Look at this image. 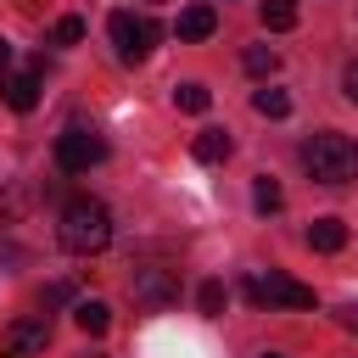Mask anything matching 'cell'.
<instances>
[{"label":"cell","instance_id":"cell-1","mask_svg":"<svg viewBox=\"0 0 358 358\" xmlns=\"http://www.w3.org/2000/svg\"><path fill=\"white\" fill-rule=\"evenodd\" d=\"M56 241H62L67 252L90 257V252H101V246L112 241V213H106L95 196H73V201L62 207V218H56Z\"/></svg>","mask_w":358,"mask_h":358},{"label":"cell","instance_id":"cell-2","mask_svg":"<svg viewBox=\"0 0 358 358\" xmlns=\"http://www.w3.org/2000/svg\"><path fill=\"white\" fill-rule=\"evenodd\" d=\"M302 168L319 185H347V179H358V145L336 129H319V134L302 140Z\"/></svg>","mask_w":358,"mask_h":358},{"label":"cell","instance_id":"cell-3","mask_svg":"<svg viewBox=\"0 0 358 358\" xmlns=\"http://www.w3.org/2000/svg\"><path fill=\"white\" fill-rule=\"evenodd\" d=\"M246 296L257 308H313V285L280 274V268H252L246 274Z\"/></svg>","mask_w":358,"mask_h":358},{"label":"cell","instance_id":"cell-4","mask_svg":"<svg viewBox=\"0 0 358 358\" xmlns=\"http://www.w3.org/2000/svg\"><path fill=\"white\" fill-rule=\"evenodd\" d=\"M106 34H112V45H117V62H145L151 56V45L162 39V28L151 22V17H134V11H112V22H106Z\"/></svg>","mask_w":358,"mask_h":358},{"label":"cell","instance_id":"cell-5","mask_svg":"<svg viewBox=\"0 0 358 358\" xmlns=\"http://www.w3.org/2000/svg\"><path fill=\"white\" fill-rule=\"evenodd\" d=\"M95 162H106V140L90 129H62L56 134V168L62 173H90Z\"/></svg>","mask_w":358,"mask_h":358},{"label":"cell","instance_id":"cell-6","mask_svg":"<svg viewBox=\"0 0 358 358\" xmlns=\"http://www.w3.org/2000/svg\"><path fill=\"white\" fill-rule=\"evenodd\" d=\"M129 291H134V302H145V308H168V302L179 296V280H173L168 268H134V274H129Z\"/></svg>","mask_w":358,"mask_h":358},{"label":"cell","instance_id":"cell-7","mask_svg":"<svg viewBox=\"0 0 358 358\" xmlns=\"http://www.w3.org/2000/svg\"><path fill=\"white\" fill-rule=\"evenodd\" d=\"M45 341H50V324L45 319H17V324H6L0 352L6 358H28V352H45Z\"/></svg>","mask_w":358,"mask_h":358},{"label":"cell","instance_id":"cell-8","mask_svg":"<svg viewBox=\"0 0 358 358\" xmlns=\"http://www.w3.org/2000/svg\"><path fill=\"white\" fill-rule=\"evenodd\" d=\"M0 101L11 106V112H34V101H39V78L34 73H0Z\"/></svg>","mask_w":358,"mask_h":358},{"label":"cell","instance_id":"cell-9","mask_svg":"<svg viewBox=\"0 0 358 358\" xmlns=\"http://www.w3.org/2000/svg\"><path fill=\"white\" fill-rule=\"evenodd\" d=\"M213 28H218V11H213V6H185V11H179V22H173V34H179V39H207Z\"/></svg>","mask_w":358,"mask_h":358},{"label":"cell","instance_id":"cell-10","mask_svg":"<svg viewBox=\"0 0 358 358\" xmlns=\"http://www.w3.org/2000/svg\"><path fill=\"white\" fill-rule=\"evenodd\" d=\"M308 246L313 252H341L347 246V224L341 218H313L308 224Z\"/></svg>","mask_w":358,"mask_h":358},{"label":"cell","instance_id":"cell-11","mask_svg":"<svg viewBox=\"0 0 358 358\" xmlns=\"http://www.w3.org/2000/svg\"><path fill=\"white\" fill-rule=\"evenodd\" d=\"M190 151H196V162H224V157H229V134H224V129H201V134L190 140Z\"/></svg>","mask_w":358,"mask_h":358},{"label":"cell","instance_id":"cell-12","mask_svg":"<svg viewBox=\"0 0 358 358\" xmlns=\"http://www.w3.org/2000/svg\"><path fill=\"white\" fill-rule=\"evenodd\" d=\"M73 324H78L84 336H106V324H112V308H106V302H78V308H73Z\"/></svg>","mask_w":358,"mask_h":358},{"label":"cell","instance_id":"cell-13","mask_svg":"<svg viewBox=\"0 0 358 358\" xmlns=\"http://www.w3.org/2000/svg\"><path fill=\"white\" fill-rule=\"evenodd\" d=\"M173 106H179V112H207V106H213V90H207V84H179V90H173Z\"/></svg>","mask_w":358,"mask_h":358},{"label":"cell","instance_id":"cell-14","mask_svg":"<svg viewBox=\"0 0 358 358\" xmlns=\"http://www.w3.org/2000/svg\"><path fill=\"white\" fill-rule=\"evenodd\" d=\"M263 28H296V0H263Z\"/></svg>","mask_w":358,"mask_h":358},{"label":"cell","instance_id":"cell-15","mask_svg":"<svg viewBox=\"0 0 358 358\" xmlns=\"http://www.w3.org/2000/svg\"><path fill=\"white\" fill-rule=\"evenodd\" d=\"M252 106H257L263 117H285V112H291V95H285V90H257Z\"/></svg>","mask_w":358,"mask_h":358},{"label":"cell","instance_id":"cell-16","mask_svg":"<svg viewBox=\"0 0 358 358\" xmlns=\"http://www.w3.org/2000/svg\"><path fill=\"white\" fill-rule=\"evenodd\" d=\"M252 201H257V213H274V207H280V201H285V190H280V185H274V179H268V173H263V179H257V185H252Z\"/></svg>","mask_w":358,"mask_h":358},{"label":"cell","instance_id":"cell-17","mask_svg":"<svg viewBox=\"0 0 358 358\" xmlns=\"http://www.w3.org/2000/svg\"><path fill=\"white\" fill-rule=\"evenodd\" d=\"M241 62H246V73H257V78H263V73H274V67H280V56H274V50H268V45H252V50H246V56H241Z\"/></svg>","mask_w":358,"mask_h":358},{"label":"cell","instance_id":"cell-18","mask_svg":"<svg viewBox=\"0 0 358 358\" xmlns=\"http://www.w3.org/2000/svg\"><path fill=\"white\" fill-rule=\"evenodd\" d=\"M78 39H84V22L78 17H62L56 22V45H78Z\"/></svg>","mask_w":358,"mask_h":358},{"label":"cell","instance_id":"cell-19","mask_svg":"<svg viewBox=\"0 0 358 358\" xmlns=\"http://www.w3.org/2000/svg\"><path fill=\"white\" fill-rule=\"evenodd\" d=\"M201 313H224V285H218V280L201 285Z\"/></svg>","mask_w":358,"mask_h":358},{"label":"cell","instance_id":"cell-20","mask_svg":"<svg viewBox=\"0 0 358 358\" xmlns=\"http://www.w3.org/2000/svg\"><path fill=\"white\" fill-rule=\"evenodd\" d=\"M341 90H347V101H352V106H358V56H352V62H347V73H341Z\"/></svg>","mask_w":358,"mask_h":358},{"label":"cell","instance_id":"cell-21","mask_svg":"<svg viewBox=\"0 0 358 358\" xmlns=\"http://www.w3.org/2000/svg\"><path fill=\"white\" fill-rule=\"evenodd\" d=\"M336 319H341L347 330H358V308H352V302H347V308H336Z\"/></svg>","mask_w":358,"mask_h":358},{"label":"cell","instance_id":"cell-22","mask_svg":"<svg viewBox=\"0 0 358 358\" xmlns=\"http://www.w3.org/2000/svg\"><path fill=\"white\" fill-rule=\"evenodd\" d=\"M6 67H11V45L0 39V73H6Z\"/></svg>","mask_w":358,"mask_h":358},{"label":"cell","instance_id":"cell-23","mask_svg":"<svg viewBox=\"0 0 358 358\" xmlns=\"http://www.w3.org/2000/svg\"><path fill=\"white\" fill-rule=\"evenodd\" d=\"M263 358H280V352H263Z\"/></svg>","mask_w":358,"mask_h":358}]
</instances>
